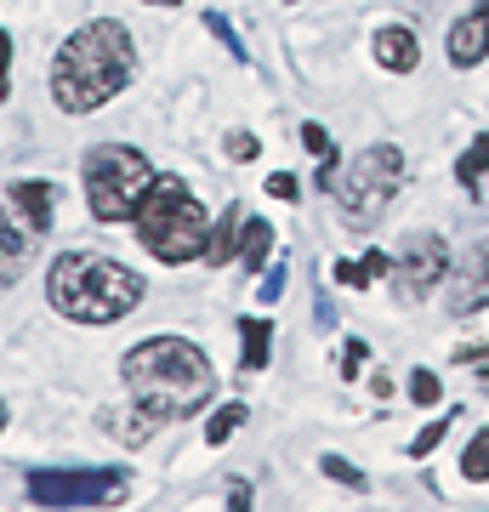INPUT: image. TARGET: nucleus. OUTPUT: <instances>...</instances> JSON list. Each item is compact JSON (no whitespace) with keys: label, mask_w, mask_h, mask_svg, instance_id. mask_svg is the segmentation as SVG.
Segmentation results:
<instances>
[{"label":"nucleus","mask_w":489,"mask_h":512,"mask_svg":"<svg viewBox=\"0 0 489 512\" xmlns=\"http://www.w3.org/2000/svg\"><path fill=\"white\" fill-rule=\"evenodd\" d=\"M137 74V46H131L126 23L91 18L80 23L52 57V103L63 114H97L103 103L131 86Z\"/></svg>","instance_id":"f257e3e1"},{"label":"nucleus","mask_w":489,"mask_h":512,"mask_svg":"<svg viewBox=\"0 0 489 512\" xmlns=\"http://www.w3.org/2000/svg\"><path fill=\"white\" fill-rule=\"evenodd\" d=\"M120 376H126L131 399L154 410L160 421H188L200 416L211 393H217V376H211V359H205L194 342L182 336H148L120 359Z\"/></svg>","instance_id":"f03ea898"},{"label":"nucleus","mask_w":489,"mask_h":512,"mask_svg":"<svg viewBox=\"0 0 489 512\" xmlns=\"http://www.w3.org/2000/svg\"><path fill=\"white\" fill-rule=\"evenodd\" d=\"M143 274L97 251H63L46 268V302L74 325H120L131 308H143Z\"/></svg>","instance_id":"7ed1b4c3"},{"label":"nucleus","mask_w":489,"mask_h":512,"mask_svg":"<svg viewBox=\"0 0 489 512\" xmlns=\"http://www.w3.org/2000/svg\"><path fill=\"white\" fill-rule=\"evenodd\" d=\"M137 245H143L154 262L165 268H182V262H194L205 251V234H211V217H205V200L194 188L171 177V171H154V183H148L143 205H137Z\"/></svg>","instance_id":"20e7f679"},{"label":"nucleus","mask_w":489,"mask_h":512,"mask_svg":"<svg viewBox=\"0 0 489 512\" xmlns=\"http://www.w3.org/2000/svg\"><path fill=\"white\" fill-rule=\"evenodd\" d=\"M80 171H86V205L97 222H131L148 194V183H154L148 154L131 143H97Z\"/></svg>","instance_id":"39448f33"},{"label":"nucleus","mask_w":489,"mask_h":512,"mask_svg":"<svg viewBox=\"0 0 489 512\" xmlns=\"http://www.w3.org/2000/svg\"><path fill=\"white\" fill-rule=\"evenodd\" d=\"M399 188H404V148L376 143V148H364L353 165H336L330 194L342 205V217L364 228V222H376L387 205L399 200Z\"/></svg>","instance_id":"423d86ee"},{"label":"nucleus","mask_w":489,"mask_h":512,"mask_svg":"<svg viewBox=\"0 0 489 512\" xmlns=\"http://www.w3.org/2000/svg\"><path fill=\"white\" fill-rule=\"evenodd\" d=\"M126 495V473L109 467H40L29 473V501L40 507H109Z\"/></svg>","instance_id":"0eeeda50"},{"label":"nucleus","mask_w":489,"mask_h":512,"mask_svg":"<svg viewBox=\"0 0 489 512\" xmlns=\"http://www.w3.org/2000/svg\"><path fill=\"white\" fill-rule=\"evenodd\" d=\"M444 274H450V245H444V234H410L404 239L399 262H393V279H399L404 302H421L427 291H438Z\"/></svg>","instance_id":"6e6552de"},{"label":"nucleus","mask_w":489,"mask_h":512,"mask_svg":"<svg viewBox=\"0 0 489 512\" xmlns=\"http://www.w3.org/2000/svg\"><path fill=\"white\" fill-rule=\"evenodd\" d=\"M444 308H450L455 319L489 308V239H478V245L461 256L455 274H444Z\"/></svg>","instance_id":"1a4fd4ad"},{"label":"nucleus","mask_w":489,"mask_h":512,"mask_svg":"<svg viewBox=\"0 0 489 512\" xmlns=\"http://www.w3.org/2000/svg\"><path fill=\"white\" fill-rule=\"evenodd\" d=\"M35 245H40V234H29V228L0 205V291H6V285H18V279L29 274Z\"/></svg>","instance_id":"9d476101"},{"label":"nucleus","mask_w":489,"mask_h":512,"mask_svg":"<svg viewBox=\"0 0 489 512\" xmlns=\"http://www.w3.org/2000/svg\"><path fill=\"white\" fill-rule=\"evenodd\" d=\"M12 211H18V222L29 228V234H52V217H57V183H46V177H23V183H12Z\"/></svg>","instance_id":"9b49d317"},{"label":"nucleus","mask_w":489,"mask_h":512,"mask_svg":"<svg viewBox=\"0 0 489 512\" xmlns=\"http://www.w3.org/2000/svg\"><path fill=\"white\" fill-rule=\"evenodd\" d=\"M489 57V0H478L467 18L450 23V63L455 69H478Z\"/></svg>","instance_id":"f8f14e48"},{"label":"nucleus","mask_w":489,"mask_h":512,"mask_svg":"<svg viewBox=\"0 0 489 512\" xmlns=\"http://www.w3.org/2000/svg\"><path fill=\"white\" fill-rule=\"evenodd\" d=\"M239 239H245V205H228L222 211V222L205 234V251L200 262L205 268H222V262H239Z\"/></svg>","instance_id":"ddd939ff"},{"label":"nucleus","mask_w":489,"mask_h":512,"mask_svg":"<svg viewBox=\"0 0 489 512\" xmlns=\"http://www.w3.org/2000/svg\"><path fill=\"white\" fill-rule=\"evenodd\" d=\"M160 427H165V421L154 416V410H143L137 399H131L126 410H103V433H114V439L131 444V450H137V444H148Z\"/></svg>","instance_id":"4468645a"},{"label":"nucleus","mask_w":489,"mask_h":512,"mask_svg":"<svg viewBox=\"0 0 489 512\" xmlns=\"http://www.w3.org/2000/svg\"><path fill=\"white\" fill-rule=\"evenodd\" d=\"M455 183L467 188L478 205H489V131H478V137L461 148V160H455Z\"/></svg>","instance_id":"2eb2a0df"},{"label":"nucleus","mask_w":489,"mask_h":512,"mask_svg":"<svg viewBox=\"0 0 489 512\" xmlns=\"http://www.w3.org/2000/svg\"><path fill=\"white\" fill-rule=\"evenodd\" d=\"M370 52H376V63L387 74H410L421 63V46H416V35H410V29H376Z\"/></svg>","instance_id":"dca6fc26"},{"label":"nucleus","mask_w":489,"mask_h":512,"mask_svg":"<svg viewBox=\"0 0 489 512\" xmlns=\"http://www.w3.org/2000/svg\"><path fill=\"white\" fill-rule=\"evenodd\" d=\"M268 348H273V325L268 319H245L239 325V370H268Z\"/></svg>","instance_id":"f3484780"},{"label":"nucleus","mask_w":489,"mask_h":512,"mask_svg":"<svg viewBox=\"0 0 489 512\" xmlns=\"http://www.w3.org/2000/svg\"><path fill=\"white\" fill-rule=\"evenodd\" d=\"M273 251V222L262 217H245V239H239V262H245V274H256Z\"/></svg>","instance_id":"a211bd4d"},{"label":"nucleus","mask_w":489,"mask_h":512,"mask_svg":"<svg viewBox=\"0 0 489 512\" xmlns=\"http://www.w3.org/2000/svg\"><path fill=\"white\" fill-rule=\"evenodd\" d=\"M461 473H467V484H484L489 478V427L472 433V444L461 450Z\"/></svg>","instance_id":"6ab92c4d"},{"label":"nucleus","mask_w":489,"mask_h":512,"mask_svg":"<svg viewBox=\"0 0 489 512\" xmlns=\"http://www.w3.org/2000/svg\"><path fill=\"white\" fill-rule=\"evenodd\" d=\"M239 421H245V404H222L217 416L205 421V444H228L239 433Z\"/></svg>","instance_id":"aec40b11"},{"label":"nucleus","mask_w":489,"mask_h":512,"mask_svg":"<svg viewBox=\"0 0 489 512\" xmlns=\"http://www.w3.org/2000/svg\"><path fill=\"white\" fill-rule=\"evenodd\" d=\"M205 29H211V35H217L222 46H228V57H239V63H245V40L234 35V23L222 18V12H205Z\"/></svg>","instance_id":"412c9836"},{"label":"nucleus","mask_w":489,"mask_h":512,"mask_svg":"<svg viewBox=\"0 0 489 512\" xmlns=\"http://www.w3.org/2000/svg\"><path fill=\"white\" fill-rule=\"evenodd\" d=\"M450 421L455 416H444V421H433V427H421V433H416V439H410V456H433V450H438V444H444V433H450Z\"/></svg>","instance_id":"4be33fe9"},{"label":"nucleus","mask_w":489,"mask_h":512,"mask_svg":"<svg viewBox=\"0 0 489 512\" xmlns=\"http://www.w3.org/2000/svg\"><path fill=\"white\" fill-rule=\"evenodd\" d=\"M410 399H416L421 410H427V404H438V399H444V382H438L433 370H416V376H410Z\"/></svg>","instance_id":"5701e85b"},{"label":"nucleus","mask_w":489,"mask_h":512,"mask_svg":"<svg viewBox=\"0 0 489 512\" xmlns=\"http://www.w3.org/2000/svg\"><path fill=\"white\" fill-rule=\"evenodd\" d=\"M319 467H325V478H342V484H353V490H364V473L353 467V461H342V456H319Z\"/></svg>","instance_id":"b1692460"},{"label":"nucleus","mask_w":489,"mask_h":512,"mask_svg":"<svg viewBox=\"0 0 489 512\" xmlns=\"http://www.w3.org/2000/svg\"><path fill=\"white\" fill-rule=\"evenodd\" d=\"M285 279H290V262H273L268 279L256 285V296H262V302H279V296H285Z\"/></svg>","instance_id":"393cba45"},{"label":"nucleus","mask_w":489,"mask_h":512,"mask_svg":"<svg viewBox=\"0 0 489 512\" xmlns=\"http://www.w3.org/2000/svg\"><path fill=\"white\" fill-rule=\"evenodd\" d=\"M336 285H353V291H364V285H376V279H370V268H364V262H336Z\"/></svg>","instance_id":"a878e982"},{"label":"nucleus","mask_w":489,"mask_h":512,"mask_svg":"<svg viewBox=\"0 0 489 512\" xmlns=\"http://www.w3.org/2000/svg\"><path fill=\"white\" fill-rule=\"evenodd\" d=\"M302 143H308V154H313V160H325V154H336V148H330V131H325V126H313V120L302 126Z\"/></svg>","instance_id":"bb28decb"},{"label":"nucleus","mask_w":489,"mask_h":512,"mask_svg":"<svg viewBox=\"0 0 489 512\" xmlns=\"http://www.w3.org/2000/svg\"><path fill=\"white\" fill-rule=\"evenodd\" d=\"M268 194H273V200H302V183H296L290 171H273V177H268Z\"/></svg>","instance_id":"cd10ccee"},{"label":"nucleus","mask_w":489,"mask_h":512,"mask_svg":"<svg viewBox=\"0 0 489 512\" xmlns=\"http://www.w3.org/2000/svg\"><path fill=\"white\" fill-rule=\"evenodd\" d=\"M12 97V35L0 29V103Z\"/></svg>","instance_id":"c85d7f7f"},{"label":"nucleus","mask_w":489,"mask_h":512,"mask_svg":"<svg viewBox=\"0 0 489 512\" xmlns=\"http://www.w3.org/2000/svg\"><path fill=\"white\" fill-rule=\"evenodd\" d=\"M228 154H234V160H256V154H262V143H256L251 131H228Z\"/></svg>","instance_id":"c756f323"},{"label":"nucleus","mask_w":489,"mask_h":512,"mask_svg":"<svg viewBox=\"0 0 489 512\" xmlns=\"http://www.w3.org/2000/svg\"><path fill=\"white\" fill-rule=\"evenodd\" d=\"M455 365H472L478 376H489V342H478V348H455Z\"/></svg>","instance_id":"7c9ffc66"},{"label":"nucleus","mask_w":489,"mask_h":512,"mask_svg":"<svg viewBox=\"0 0 489 512\" xmlns=\"http://www.w3.org/2000/svg\"><path fill=\"white\" fill-rule=\"evenodd\" d=\"M364 365V342H347V376H359Z\"/></svg>","instance_id":"2f4dec72"},{"label":"nucleus","mask_w":489,"mask_h":512,"mask_svg":"<svg viewBox=\"0 0 489 512\" xmlns=\"http://www.w3.org/2000/svg\"><path fill=\"white\" fill-rule=\"evenodd\" d=\"M228 507H251V484H234L228 490Z\"/></svg>","instance_id":"473e14b6"},{"label":"nucleus","mask_w":489,"mask_h":512,"mask_svg":"<svg viewBox=\"0 0 489 512\" xmlns=\"http://www.w3.org/2000/svg\"><path fill=\"white\" fill-rule=\"evenodd\" d=\"M0 427H6V399H0Z\"/></svg>","instance_id":"72a5a7b5"}]
</instances>
